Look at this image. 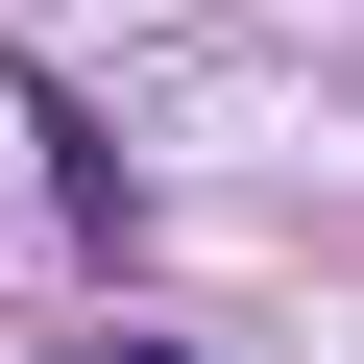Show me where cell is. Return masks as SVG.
<instances>
[{"label": "cell", "instance_id": "6da1fadb", "mask_svg": "<svg viewBox=\"0 0 364 364\" xmlns=\"http://www.w3.org/2000/svg\"><path fill=\"white\" fill-rule=\"evenodd\" d=\"M122 364H146V340H122Z\"/></svg>", "mask_w": 364, "mask_h": 364}]
</instances>
